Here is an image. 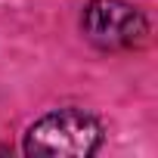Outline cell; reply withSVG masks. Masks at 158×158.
Segmentation results:
<instances>
[{"label": "cell", "mask_w": 158, "mask_h": 158, "mask_svg": "<svg viewBox=\"0 0 158 158\" xmlns=\"http://www.w3.org/2000/svg\"><path fill=\"white\" fill-rule=\"evenodd\" d=\"M102 121L84 109H56L40 115L28 130L22 152L31 158H90L102 146Z\"/></svg>", "instance_id": "6da1fadb"}, {"label": "cell", "mask_w": 158, "mask_h": 158, "mask_svg": "<svg viewBox=\"0 0 158 158\" xmlns=\"http://www.w3.org/2000/svg\"><path fill=\"white\" fill-rule=\"evenodd\" d=\"M81 34L102 53H124L149 40V19L127 0H87Z\"/></svg>", "instance_id": "7a4b0ae2"}, {"label": "cell", "mask_w": 158, "mask_h": 158, "mask_svg": "<svg viewBox=\"0 0 158 158\" xmlns=\"http://www.w3.org/2000/svg\"><path fill=\"white\" fill-rule=\"evenodd\" d=\"M10 152H13V149H10V146H6V143H0V155H3V158H6V155H10Z\"/></svg>", "instance_id": "3957f363"}]
</instances>
